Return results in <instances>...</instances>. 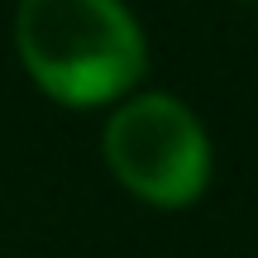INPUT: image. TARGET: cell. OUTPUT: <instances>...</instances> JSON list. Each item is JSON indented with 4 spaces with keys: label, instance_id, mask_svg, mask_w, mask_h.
I'll use <instances>...</instances> for the list:
<instances>
[{
    "label": "cell",
    "instance_id": "1",
    "mask_svg": "<svg viewBox=\"0 0 258 258\" xmlns=\"http://www.w3.org/2000/svg\"><path fill=\"white\" fill-rule=\"evenodd\" d=\"M15 43L29 77L67 105H101L144 77V34L120 0H19Z\"/></svg>",
    "mask_w": 258,
    "mask_h": 258
},
{
    "label": "cell",
    "instance_id": "2",
    "mask_svg": "<svg viewBox=\"0 0 258 258\" xmlns=\"http://www.w3.org/2000/svg\"><path fill=\"white\" fill-rule=\"evenodd\" d=\"M105 163L129 191L148 206H191L211 182L206 129L177 96L148 91L124 101L105 120Z\"/></svg>",
    "mask_w": 258,
    "mask_h": 258
}]
</instances>
